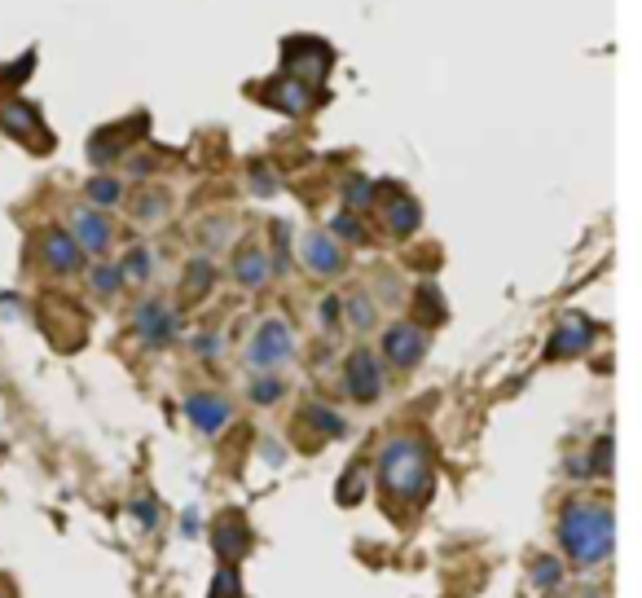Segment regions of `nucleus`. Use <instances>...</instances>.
Returning <instances> with one entry per match:
<instances>
[{
  "label": "nucleus",
  "instance_id": "nucleus-29",
  "mask_svg": "<svg viewBox=\"0 0 642 598\" xmlns=\"http://www.w3.org/2000/svg\"><path fill=\"white\" fill-rule=\"evenodd\" d=\"M559 577H563V563H559L555 555H541V559L533 563V581H537V590H555Z\"/></svg>",
  "mask_w": 642,
  "mask_h": 598
},
{
  "label": "nucleus",
  "instance_id": "nucleus-9",
  "mask_svg": "<svg viewBox=\"0 0 642 598\" xmlns=\"http://www.w3.org/2000/svg\"><path fill=\"white\" fill-rule=\"evenodd\" d=\"M185 418H190L203 436H216L220 427L234 423V409H229V401L220 392H190L185 396Z\"/></svg>",
  "mask_w": 642,
  "mask_h": 598
},
{
  "label": "nucleus",
  "instance_id": "nucleus-35",
  "mask_svg": "<svg viewBox=\"0 0 642 598\" xmlns=\"http://www.w3.org/2000/svg\"><path fill=\"white\" fill-rule=\"evenodd\" d=\"M132 515H137L146 528H154V524H159V506H154V502H146V497H137V502H132Z\"/></svg>",
  "mask_w": 642,
  "mask_h": 598
},
{
  "label": "nucleus",
  "instance_id": "nucleus-2",
  "mask_svg": "<svg viewBox=\"0 0 642 598\" xmlns=\"http://www.w3.org/2000/svg\"><path fill=\"white\" fill-rule=\"evenodd\" d=\"M559 546L572 568H599L616 546V519L607 506L568 502L559 515Z\"/></svg>",
  "mask_w": 642,
  "mask_h": 598
},
{
  "label": "nucleus",
  "instance_id": "nucleus-14",
  "mask_svg": "<svg viewBox=\"0 0 642 598\" xmlns=\"http://www.w3.org/2000/svg\"><path fill=\"white\" fill-rule=\"evenodd\" d=\"M40 256H44V264H49L53 273H75L80 269V260H84V251L75 247V238L66 234V229H44V242H40Z\"/></svg>",
  "mask_w": 642,
  "mask_h": 598
},
{
  "label": "nucleus",
  "instance_id": "nucleus-13",
  "mask_svg": "<svg viewBox=\"0 0 642 598\" xmlns=\"http://www.w3.org/2000/svg\"><path fill=\"white\" fill-rule=\"evenodd\" d=\"M260 97L273 110H286V115H304V110H313V88L300 84V80H291V75H278L273 84H264Z\"/></svg>",
  "mask_w": 642,
  "mask_h": 598
},
{
  "label": "nucleus",
  "instance_id": "nucleus-26",
  "mask_svg": "<svg viewBox=\"0 0 642 598\" xmlns=\"http://www.w3.org/2000/svg\"><path fill=\"white\" fill-rule=\"evenodd\" d=\"M119 269H124V278H132V282H146L150 273H154V256H150L146 247H132Z\"/></svg>",
  "mask_w": 642,
  "mask_h": 598
},
{
  "label": "nucleus",
  "instance_id": "nucleus-19",
  "mask_svg": "<svg viewBox=\"0 0 642 598\" xmlns=\"http://www.w3.org/2000/svg\"><path fill=\"white\" fill-rule=\"evenodd\" d=\"M361 497H365V471H361V462H352V467L339 475V484H335V502L339 506H357Z\"/></svg>",
  "mask_w": 642,
  "mask_h": 598
},
{
  "label": "nucleus",
  "instance_id": "nucleus-21",
  "mask_svg": "<svg viewBox=\"0 0 642 598\" xmlns=\"http://www.w3.org/2000/svg\"><path fill=\"white\" fill-rule=\"evenodd\" d=\"M132 216L141 220V225H159L163 216H168V194L154 190V194H141L137 203H132Z\"/></svg>",
  "mask_w": 642,
  "mask_h": 598
},
{
  "label": "nucleus",
  "instance_id": "nucleus-23",
  "mask_svg": "<svg viewBox=\"0 0 642 598\" xmlns=\"http://www.w3.org/2000/svg\"><path fill=\"white\" fill-rule=\"evenodd\" d=\"M343 203H348V212H365V207L374 203V181L370 176H348V185H343Z\"/></svg>",
  "mask_w": 642,
  "mask_h": 598
},
{
  "label": "nucleus",
  "instance_id": "nucleus-30",
  "mask_svg": "<svg viewBox=\"0 0 642 598\" xmlns=\"http://www.w3.org/2000/svg\"><path fill=\"white\" fill-rule=\"evenodd\" d=\"M343 313H348V321H352L357 330H370V326H374V299H370V295H352Z\"/></svg>",
  "mask_w": 642,
  "mask_h": 598
},
{
  "label": "nucleus",
  "instance_id": "nucleus-6",
  "mask_svg": "<svg viewBox=\"0 0 642 598\" xmlns=\"http://www.w3.org/2000/svg\"><path fill=\"white\" fill-rule=\"evenodd\" d=\"M383 357L396 370H414L418 361L427 357V330L414 326V321H392L383 330Z\"/></svg>",
  "mask_w": 642,
  "mask_h": 598
},
{
  "label": "nucleus",
  "instance_id": "nucleus-34",
  "mask_svg": "<svg viewBox=\"0 0 642 598\" xmlns=\"http://www.w3.org/2000/svg\"><path fill=\"white\" fill-rule=\"evenodd\" d=\"M317 317H321V326H326V330H335L339 321H343V299H339V295H326V299L317 304Z\"/></svg>",
  "mask_w": 642,
  "mask_h": 598
},
{
  "label": "nucleus",
  "instance_id": "nucleus-18",
  "mask_svg": "<svg viewBox=\"0 0 642 598\" xmlns=\"http://www.w3.org/2000/svg\"><path fill=\"white\" fill-rule=\"evenodd\" d=\"M300 423H308L317 436H326V440H339L343 431H348V427H343V418L335 414V409H326V405H304L300 409Z\"/></svg>",
  "mask_w": 642,
  "mask_h": 598
},
{
  "label": "nucleus",
  "instance_id": "nucleus-10",
  "mask_svg": "<svg viewBox=\"0 0 642 598\" xmlns=\"http://www.w3.org/2000/svg\"><path fill=\"white\" fill-rule=\"evenodd\" d=\"M66 234L75 238V247L88 251V256H106L110 247V220L97 212V207H75L71 212V229Z\"/></svg>",
  "mask_w": 642,
  "mask_h": 598
},
{
  "label": "nucleus",
  "instance_id": "nucleus-3",
  "mask_svg": "<svg viewBox=\"0 0 642 598\" xmlns=\"http://www.w3.org/2000/svg\"><path fill=\"white\" fill-rule=\"evenodd\" d=\"M291 352H295V335L282 317L260 321L256 335L247 343V361H251V370H260V374H269V370H278L282 361H291Z\"/></svg>",
  "mask_w": 642,
  "mask_h": 598
},
{
  "label": "nucleus",
  "instance_id": "nucleus-37",
  "mask_svg": "<svg viewBox=\"0 0 642 598\" xmlns=\"http://www.w3.org/2000/svg\"><path fill=\"white\" fill-rule=\"evenodd\" d=\"M181 533H185V537H194V533H198V515H194V511L185 515V528H181Z\"/></svg>",
  "mask_w": 642,
  "mask_h": 598
},
{
  "label": "nucleus",
  "instance_id": "nucleus-31",
  "mask_svg": "<svg viewBox=\"0 0 642 598\" xmlns=\"http://www.w3.org/2000/svg\"><path fill=\"white\" fill-rule=\"evenodd\" d=\"M418 308H423V313H431L427 321H445V299H440V291H436L431 282L418 286Z\"/></svg>",
  "mask_w": 642,
  "mask_h": 598
},
{
  "label": "nucleus",
  "instance_id": "nucleus-17",
  "mask_svg": "<svg viewBox=\"0 0 642 598\" xmlns=\"http://www.w3.org/2000/svg\"><path fill=\"white\" fill-rule=\"evenodd\" d=\"M269 273H273V264H269V251L256 247V242H247V247H238V256H234V278L238 286H247V291H256V286L269 282Z\"/></svg>",
  "mask_w": 642,
  "mask_h": 598
},
{
  "label": "nucleus",
  "instance_id": "nucleus-7",
  "mask_svg": "<svg viewBox=\"0 0 642 598\" xmlns=\"http://www.w3.org/2000/svg\"><path fill=\"white\" fill-rule=\"evenodd\" d=\"M0 128L9 132V137H18V141H27V146H44L49 150L53 141H49V128L40 124V110L31 106V102H22V97H9V102H0Z\"/></svg>",
  "mask_w": 642,
  "mask_h": 598
},
{
  "label": "nucleus",
  "instance_id": "nucleus-27",
  "mask_svg": "<svg viewBox=\"0 0 642 598\" xmlns=\"http://www.w3.org/2000/svg\"><path fill=\"white\" fill-rule=\"evenodd\" d=\"M207 598H242V581H238L234 563H220V572L212 577V594Z\"/></svg>",
  "mask_w": 642,
  "mask_h": 598
},
{
  "label": "nucleus",
  "instance_id": "nucleus-28",
  "mask_svg": "<svg viewBox=\"0 0 642 598\" xmlns=\"http://www.w3.org/2000/svg\"><path fill=\"white\" fill-rule=\"evenodd\" d=\"M607 471H612V431L594 440L590 462H585V475H607Z\"/></svg>",
  "mask_w": 642,
  "mask_h": 598
},
{
  "label": "nucleus",
  "instance_id": "nucleus-4",
  "mask_svg": "<svg viewBox=\"0 0 642 598\" xmlns=\"http://www.w3.org/2000/svg\"><path fill=\"white\" fill-rule=\"evenodd\" d=\"M343 387L357 405H374L383 396V365L370 348H357L348 361H343Z\"/></svg>",
  "mask_w": 642,
  "mask_h": 598
},
{
  "label": "nucleus",
  "instance_id": "nucleus-32",
  "mask_svg": "<svg viewBox=\"0 0 642 598\" xmlns=\"http://www.w3.org/2000/svg\"><path fill=\"white\" fill-rule=\"evenodd\" d=\"M251 190H256V198H273V194H278V181H273L269 163H251Z\"/></svg>",
  "mask_w": 642,
  "mask_h": 598
},
{
  "label": "nucleus",
  "instance_id": "nucleus-33",
  "mask_svg": "<svg viewBox=\"0 0 642 598\" xmlns=\"http://www.w3.org/2000/svg\"><path fill=\"white\" fill-rule=\"evenodd\" d=\"M330 229H335L339 238H348V242H365V225L352 212H339L335 220H330Z\"/></svg>",
  "mask_w": 642,
  "mask_h": 598
},
{
  "label": "nucleus",
  "instance_id": "nucleus-38",
  "mask_svg": "<svg viewBox=\"0 0 642 598\" xmlns=\"http://www.w3.org/2000/svg\"><path fill=\"white\" fill-rule=\"evenodd\" d=\"M581 598H607V594H581Z\"/></svg>",
  "mask_w": 642,
  "mask_h": 598
},
{
  "label": "nucleus",
  "instance_id": "nucleus-12",
  "mask_svg": "<svg viewBox=\"0 0 642 598\" xmlns=\"http://www.w3.org/2000/svg\"><path fill=\"white\" fill-rule=\"evenodd\" d=\"M300 251H304V264L313 273H321V278H335V273L343 269V247L335 242V234H326V229H313Z\"/></svg>",
  "mask_w": 642,
  "mask_h": 598
},
{
  "label": "nucleus",
  "instance_id": "nucleus-24",
  "mask_svg": "<svg viewBox=\"0 0 642 598\" xmlns=\"http://www.w3.org/2000/svg\"><path fill=\"white\" fill-rule=\"evenodd\" d=\"M88 198H93L97 207H115L119 198H124V185H119V176H93V181H88Z\"/></svg>",
  "mask_w": 642,
  "mask_h": 598
},
{
  "label": "nucleus",
  "instance_id": "nucleus-25",
  "mask_svg": "<svg viewBox=\"0 0 642 598\" xmlns=\"http://www.w3.org/2000/svg\"><path fill=\"white\" fill-rule=\"evenodd\" d=\"M88 282H93L97 295H115L119 286H124V269H119V264H110V260H102L93 273H88Z\"/></svg>",
  "mask_w": 642,
  "mask_h": 598
},
{
  "label": "nucleus",
  "instance_id": "nucleus-1",
  "mask_svg": "<svg viewBox=\"0 0 642 598\" xmlns=\"http://www.w3.org/2000/svg\"><path fill=\"white\" fill-rule=\"evenodd\" d=\"M379 484L392 502L423 506L436 489V471H431V449L423 436H396L379 449Z\"/></svg>",
  "mask_w": 642,
  "mask_h": 598
},
{
  "label": "nucleus",
  "instance_id": "nucleus-22",
  "mask_svg": "<svg viewBox=\"0 0 642 598\" xmlns=\"http://www.w3.org/2000/svg\"><path fill=\"white\" fill-rule=\"evenodd\" d=\"M247 392H251V401H256V405H278L282 396H286V383L278 379V374H256Z\"/></svg>",
  "mask_w": 642,
  "mask_h": 598
},
{
  "label": "nucleus",
  "instance_id": "nucleus-8",
  "mask_svg": "<svg viewBox=\"0 0 642 598\" xmlns=\"http://www.w3.org/2000/svg\"><path fill=\"white\" fill-rule=\"evenodd\" d=\"M594 343V321L581 317V313H568L559 321V330L550 335L546 343V357L550 361H563V357H581V352H590Z\"/></svg>",
  "mask_w": 642,
  "mask_h": 598
},
{
  "label": "nucleus",
  "instance_id": "nucleus-16",
  "mask_svg": "<svg viewBox=\"0 0 642 598\" xmlns=\"http://www.w3.org/2000/svg\"><path fill=\"white\" fill-rule=\"evenodd\" d=\"M383 220H387V229H392L396 238H409L418 225H423V207H418V198H409L405 190H387Z\"/></svg>",
  "mask_w": 642,
  "mask_h": 598
},
{
  "label": "nucleus",
  "instance_id": "nucleus-5",
  "mask_svg": "<svg viewBox=\"0 0 642 598\" xmlns=\"http://www.w3.org/2000/svg\"><path fill=\"white\" fill-rule=\"evenodd\" d=\"M286 66L282 75H291V80H300L313 88L317 80H326V66H330V49L313 36H300V40H286Z\"/></svg>",
  "mask_w": 642,
  "mask_h": 598
},
{
  "label": "nucleus",
  "instance_id": "nucleus-36",
  "mask_svg": "<svg viewBox=\"0 0 642 598\" xmlns=\"http://www.w3.org/2000/svg\"><path fill=\"white\" fill-rule=\"evenodd\" d=\"M194 348H198V357H216V352L225 348V339H220V335H198Z\"/></svg>",
  "mask_w": 642,
  "mask_h": 598
},
{
  "label": "nucleus",
  "instance_id": "nucleus-11",
  "mask_svg": "<svg viewBox=\"0 0 642 598\" xmlns=\"http://www.w3.org/2000/svg\"><path fill=\"white\" fill-rule=\"evenodd\" d=\"M212 546H216L220 563H238L242 555H247L251 550V528H247V519H242V511L220 515V524L212 533Z\"/></svg>",
  "mask_w": 642,
  "mask_h": 598
},
{
  "label": "nucleus",
  "instance_id": "nucleus-15",
  "mask_svg": "<svg viewBox=\"0 0 642 598\" xmlns=\"http://www.w3.org/2000/svg\"><path fill=\"white\" fill-rule=\"evenodd\" d=\"M132 326H137V335L150 343V348H163L172 335H176V317L168 313L163 304H137V313H132Z\"/></svg>",
  "mask_w": 642,
  "mask_h": 598
},
{
  "label": "nucleus",
  "instance_id": "nucleus-20",
  "mask_svg": "<svg viewBox=\"0 0 642 598\" xmlns=\"http://www.w3.org/2000/svg\"><path fill=\"white\" fill-rule=\"evenodd\" d=\"M212 282H216V264L212 260L198 256V260L185 264V291H190V295H207V291H212Z\"/></svg>",
  "mask_w": 642,
  "mask_h": 598
}]
</instances>
